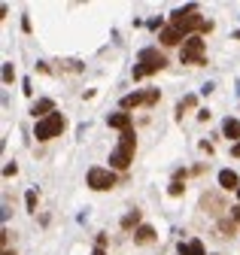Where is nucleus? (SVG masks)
I'll return each mask as SVG.
<instances>
[{"label": "nucleus", "mask_w": 240, "mask_h": 255, "mask_svg": "<svg viewBox=\"0 0 240 255\" xmlns=\"http://www.w3.org/2000/svg\"><path fill=\"white\" fill-rule=\"evenodd\" d=\"M107 125L116 128V131H122V134L131 131V112H125V110H122V112H112L110 119H107Z\"/></svg>", "instance_id": "nucleus-8"}, {"label": "nucleus", "mask_w": 240, "mask_h": 255, "mask_svg": "<svg viewBox=\"0 0 240 255\" xmlns=\"http://www.w3.org/2000/svg\"><path fill=\"white\" fill-rule=\"evenodd\" d=\"M219 185H222L225 191H231V189L237 191V189H240V176H237L234 170H222V173H219Z\"/></svg>", "instance_id": "nucleus-11"}, {"label": "nucleus", "mask_w": 240, "mask_h": 255, "mask_svg": "<svg viewBox=\"0 0 240 255\" xmlns=\"http://www.w3.org/2000/svg\"><path fill=\"white\" fill-rule=\"evenodd\" d=\"M170 25H174L176 31H182L186 37H192V31L198 33H210L213 31V21H204L201 16H198V9L195 6H186V9H176L174 16H170Z\"/></svg>", "instance_id": "nucleus-1"}, {"label": "nucleus", "mask_w": 240, "mask_h": 255, "mask_svg": "<svg viewBox=\"0 0 240 255\" xmlns=\"http://www.w3.org/2000/svg\"><path fill=\"white\" fill-rule=\"evenodd\" d=\"M155 228L152 225H140V228H137L134 231V243H140V246H146V243H155Z\"/></svg>", "instance_id": "nucleus-10"}, {"label": "nucleus", "mask_w": 240, "mask_h": 255, "mask_svg": "<svg viewBox=\"0 0 240 255\" xmlns=\"http://www.w3.org/2000/svg\"><path fill=\"white\" fill-rule=\"evenodd\" d=\"M231 155H237V158H240V143H234V149H231Z\"/></svg>", "instance_id": "nucleus-22"}, {"label": "nucleus", "mask_w": 240, "mask_h": 255, "mask_svg": "<svg viewBox=\"0 0 240 255\" xmlns=\"http://www.w3.org/2000/svg\"><path fill=\"white\" fill-rule=\"evenodd\" d=\"M222 134L228 137V140L240 143V119H225L222 122Z\"/></svg>", "instance_id": "nucleus-12"}, {"label": "nucleus", "mask_w": 240, "mask_h": 255, "mask_svg": "<svg viewBox=\"0 0 240 255\" xmlns=\"http://www.w3.org/2000/svg\"><path fill=\"white\" fill-rule=\"evenodd\" d=\"M237 201H240V189H237Z\"/></svg>", "instance_id": "nucleus-26"}, {"label": "nucleus", "mask_w": 240, "mask_h": 255, "mask_svg": "<svg viewBox=\"0 0 240 255\" xmlns=\"http://www.w3.org/2000/svg\"><path fill=\"white\" fill-rule=\"evenodd\" d=\"M25 204H28V210H31V213H37V191H33V189L25 194Z\"/></svg>", "instance_id": "nucleus-17"}, {"label": "nucleus", "mask_w": 240, "mask_h": 255, "mask_svg": "<svg viewBox=\"0 0 240 255\" xmlns=\"http://www.w3.org/2000/svg\"><path fill=\"white\" fill-rule=\"evenodd\" d=\"M231 216H234L237 222H240V207H234V210H231Z\"/></svg>", "instance_id": "nucleus-23"}, {"label": "nucleus", "mask_w": 240, "mask_h": 255, "mask_svg": "<svg viewBox=\"0 0 240 255\" xmlns=\"http://www.w3.org/2000/svg\"><path fill=\"white\" fill-rule=\"evenodd\" d=\"M3 255H16V252H9V249H3Z\"/></svg>", "instance_id": "nucleus-25"}, {"label": "nucleus", "mask_w": 240, "mask_h": 255, "mask_svg": "<svg viewBox=\"0 0 240 255\" xmlns=\"http://www.w3.org/2000/svg\"><path fill=\"white\" fill-rule=\"evenodd\" d=\"M122 228L125 231H131V228L137 231V228H140V210H131L128 216H122Z\"/></svg>", "instance_id": "nucleus-15"}, {"label": "nucleus", "mask_w": 240, "mask_h": 255, "mask_svg": "<svg viewBox=\"0 0 240 255\" xmlns=\"http://www.w3.org/2000/svg\"><path fill=\"white\" fill-rule=\"evenodd\" d=\"M91 255H107V249H100V246H95V252H91Z\"/></svg>", "instance_id": "nucleus-24"}, {"label": "nucleus", "mask_w": 240, "mask_h": 255, "mask_svg": "<svg viewBox=\"0 0 240 255\" xmlns=\"http://www.w3.org/2000/svg\"><path fill=\"white\" fill-rule=\"evenodd\" d=\"M158 100H161L158 91H146V107H152V103H158Z\"/></svg>", "instance_id": "nucleus-19"}, {"label": "nucleus", "mask_w": 240, "mask_h": 255, "mask_svg": "<svg viewBox=\"0 0 240 255\" xmlns=\"http://www.w3.org/2000/svg\"><path fill=\"white\" fill-rule=\"evenodd\" d=\"M182 191H186V185H182V179H174V182H170V189H167V194H170V198H179Z\"/></svg>", "instance_id": "nucleus-16"}, {"label": "nucleus", "mask_w": 240, "mask_h": 255, "mask_svg": "<svg viewBox=\"0 0 240 255\" xmlns=\"http://www.w3.org/2000/svg\"><path fill=\"white\" fill-rule=\"evenodd\" d=\"M13 79H16V67H13V64H3V82L9 85Z\"/></svg>", "instance_id": "nucleus-18"}, {"label": "nucleus", "mask_w": 240, "mask_h": 255, "mask_svg": "<svg viewBox=\"0 0 240 255\" xmlns=\"http://www.w3.org/2000/svg\"><path fill=\"white\" fill-rule=\"evenodd\" d=\"M140 103H146V91H134V95L122 97V110H134V107H140Z\"/></svg>", "instance_id": "nucleus-14"}, {"label": "nucleus", "mask_w": 240, "mask_h": 255, "mask_svg": "<svg viewBox=\"0 0 240 255\" xmlns=\"http://www.w3.org/2000/svg\"><path fill=\"white\" fill-rule=\"evenodd\" d=\"M158 40H161V43H164V46H176V43H179V40H182V43H186V40H189V37H186V33H182V31H176V28H174V25H167V28H164V31H161V33H158Z\"/></svg>", "instance_id": "nucleus-9"}, {"label": "nucleus", "mask_w": 240, "mask_h": 255, "mask_svg": "<svg viewBox=\"0 0 240 255\" xmlns=\"http://www.w3.org/2000/svg\"><path fill=\"white\" fill-rule=\"evenodd\" d=\"M52 112H55V100H52V97H40V100H37V103H33V107H31V115H33V119H37V122L49 119Z\"/></svg>", "instance_id": "nucleus-7"}, {"label": "nucleus", "mask_w": 240, "mask_h": 255, "mask_svg": "<svg viewBox=\"0 0 240 255\" xmlns=\"http://www.w3.org/2000/svg\"><path fill=\"white\" fill-rule=\"evenodd\" d=\"M149 28H152V31H158V28L164 31V25H161V18H152V21H149Z\"/></svg>", "instance_id": "nucleus-21"}, {"label": "nucleus", "mask_w": 240, "mask_h": 255, "mask_svg": "<svg viewBox=\"0 0 240 255\" xmlns=\"http://www.w3.org/2000/svg\"><path fill=\"white\" fill-rule=\"evenodd\" d=\"M134 152H137V140H134V128L125 131L119 137V146L110 152V167L112 170H128L131 161H134Z\"/></svg>", "instance_id": "nucleus-2"}, {"label": "nucleus", "mask_w": 240, "mask_h": 255, "mask_svg": "<svg viewBox=\"0 0 240 255\" xmlns=\"http://www.w3.org/2000/svg\"><path fill=\"white\" fill-rule=\"evenodd\" d=\"M64 128H67V119H64L61 112H52L49 119L37 122V128H33V137H37L40 143H46V140H55V137H61Z\"/></svg>", "instance_id": "nucleus-4"}, {"label": "nucleus", "mask_w": 240, "mask_h": 255, "mask_svg": "<svg viewBox=\"0 0 240 255\" xmlns=\"http://www.w3.org/2000/svg\"><path fill=\"white\" fill-rule=\"evenodd\" d=\"M179 61L182 64H207V58H204V40L198 37V33H192V37L182 43Z\"/></svg>", "instance_id": "nucleus-5"}, {"label": "nucleus", "mask_w": 240, "mask_h": 255, "mask_svg": "<svg viewBox=\"0 0 240 255\" xmlns=\"http://www.w3.org/2000/svg\"><path fill=\"white\" fill-rule=\"evenodd\" d=\"M164 67H167V58L158 49H143L137 55V64H134V79H146L158 70H164Z\"/></svg>", "instance_id": "nucleus-3"}, {"label": "nucleus", "mask_w": 240, "mask_h": 255, "mask_svg": "<svg viewBox=\"0 0 240 255\" xmlns=\"http://www.w3.org/2000/svg\"><path fill=\"white\" fill-rule=\"evenodd\" d=\"M85 185L95 189V191H110L112 185H116V173L110 167H91L88 176H85Z\"/></svg>", "instance_id": "nucleus-6"}, {"label": "nucleus", "mask_w": 240, "mask_h": 255, "mask_svg": "<svg viewBox=\"0 0 240 255\" xmlns=\"http://www.w3.org/2000/svg\"><path fill=\"white\" fill-rule=\"evenodd\" d=\"M179 255H207V249H204V243L201 240H192V243H179L176 246Z\"/></svg>", "instance_id": "nucleus-13"}, {"label": "nucleus", "mask_w": 240, "mask_h": 255, "mask_svg": "<svg viewBox=\"0 0 240 255\" xmlns=\"http://www.w3.org/2000/svg\"><path fill=\"white\" fill-rule=\"evenodd\" d=\"M16 170H18L16 164H6V167H3V176H16Z\"/></svg>", "instance_id": "nucleus-20"}]
</instances>
